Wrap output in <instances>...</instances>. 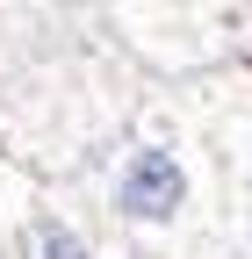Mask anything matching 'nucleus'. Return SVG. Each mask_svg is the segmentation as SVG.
Wrapping results in <instances>:
<instances>
[{"label": "nucleus", "instance_id": "nucleus-1", "mask_svg": "<svg viewBox=\"0 0 252 259\" xmlns=\"http://www.w3.org/2000/svg\"><path fill=\"white\" fill-rule=\"evenodd\" d=\"M187 202V173H180V158L173 151H130V166H122V180H115V209L122 216H137V223H159V216H173Z\"/></svg>", "mask_w": 252, "mask_h": 259}, {"label": "nucleus", "instance_id": "nucleus-2", "mask_svg": "<svg viewBox=\"0 0 252 259\" xmlns=\"http://www.w3.org/2000/svg\"><path fill=\"white\" fill-rule=\"evenodd\" d=\"M36 252L44 259H87V245L65 231V223H44V231H36Z\"/></svg>", "mask_w": 252, "mask_h": 259}]
</instances>
